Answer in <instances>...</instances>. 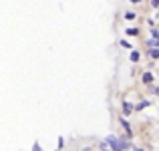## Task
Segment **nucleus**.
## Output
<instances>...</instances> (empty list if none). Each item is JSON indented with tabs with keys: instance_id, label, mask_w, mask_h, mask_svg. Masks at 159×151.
Here are the masks:
<instances>
[{
	"instance_id": "obj_9",
	"label": "nucleus",
	"mask_w": 159,
	"mask_h": 151,
	"mask_svg": "<svg viewBox=\"0 0 159 151\" xmlns=\"http://www.w3.org/2000/svg\"><path fill=\"white\" fill-rule=\"evenodd\" d=\"M147 105H149V101H141V103L137 105L135 109H137V111H139V109H145V107H147Z\"/></svg>"
},
{
	"instance_id": "obj_11",
	"label": "nucleus",
	"mask_w": 159,
	"mask_h": 151,
	"mask_svg": "<svg viewBox=\"0 0 159 151\" xmlns=\"http://www.w3.org/2000/svg\"><path fill=\"white\" fill-rule=\"evenodd\" d=\"M149 89H151V93H155V95H159V89H157L155 85H151V87H149Z\"/></svg>"
},
{
	"instance_id": "obj_12",
	"label": "nucleus",
	"mask_w": 159,
	"mask_h": 151,
	"mask_svg": "<svg viewBox=\"0 0 159 151\" xmlns=\"http://www.w3.org/2000/svg\"><path fill=\"white\" fill-rule=\"evenodd\" d=\"M151 6L153 8H159V0H151Z\"/></svg>"
},
{
	"instance_id": "obj_7",
	"label": "nucleus",
	"mask_w": 159,
	"mask_h": 151,
	"mask_svg": "<svg viewBox=\"0 0 159 151\" xmlns=\"http://www.w3.org/2000/svg\"><path fill=\"white\" fill-rule=\"evenodd\" d=\"M129 58H131L133 62H137V61H139V53H137V50H133V53H131V57H129Z\"/></svg>"
},
{
	"instance_id": "obj_1",
	"label": "nucleus",
	"mask_w": 159,
	"mask_h": 151,
	"mask_svg": "<svg viewBox=\"0 0 159 151\" xmlns=\"http://www.w3.org/2000/svg\"><path fill=\"white\" fill-rule=\"evenodd\" d=\"M107 143L111 145L113 149H127V147H131V143H127V141H119L117 137H107Z\"/></svg>"
},
{
	"instance_id": "obj_5",
	"label": "nucleus",
	"mask_w": 159,
	"mask_h": 151,
	"mask_svg": "<svg viewBox=\"0 0 159 151\" xmlns=\"http://www.w3.org/2000/svg\"><path fill=\"white\" fill-rule=\"evenodd\" d=\"M125 32H127V36H137L139 34V28H127Z\"/></svg>"
},
{
	"instance_id": "obj_2",
	"label": "nucleus",
	"mask_w": 159,
	"mask_h": 151,
	"mask_svg": "<svg viewBox=\"0 0 159 151\" xmlns=\"http://www.w3.org/2000/svg\"><path fill=\"white\" fill-rule=\"evenodd\" d=\"M121 125H123V127H125V131H127V137H133V129H131V125H129L125 119H121Z\"/></svg>"
},
{
	"instance_id": "obj_8",
	"label": "nucleus",
	"mask_w": 159,
	"mask_h": 151,
	"mask_svg": "<svg viewBox=\"0 0 159 151\" xmlns=\"http://www.w3.org/2000/svg\"><path fill=\"white\" fill-rule=\"evenodd\" d=\"M125 20H135V12H125Z\"/></svg>"
},
{
	"instance_id": "obj_6",
	"label": "nucleus",
	"mask_w": 159,
	"mask_h": 151,
	"mask_svg": "<svg viewBox=\"0 0 159 151\" xmlns=\"http://www.w3.org/2000/svg\"><path fill=\"white\" fill-rule=\"evenodd\" d=\"M131 111H133V107L129 103H123V113L125 115H131Z\"/></svg>"
},
{
	"instance_id": "obj_3",
	"label": "nucleus",
	"mask_w": 159,
	"mask_h": 151,
	"mask_svg": "<svg viewBox=\"0 0 159 151\" xmlns=\"http://www.w3.org/2000/svg\"><path fill=\"white\" fill-rule=\"evenodd\" d=\"M143 83H145V85H147V83L151 85V83H153V75L151 73H143Z\"/></svg>"
},
{
	"instance_id": "obj_10",
	"label": "nucleus",
	"mask_w": 159,
	"mask_h": 151,
	"mask_svg": "<svg viewBox=\"0 0 159 151\" xmlns=\"http://www.w3.org/2000/svg\"><path fill=\"white\" fill-rule=\"evenodd\" d=\"M121 47L123 48H131V43H129V40H121Z\"/></svg>"
},
{
	"instance_id": "obj_4",
	"label": "nucleus",
	"mask_w": 159,
	"mask_h": 151,
	"mask_svg": "<svg viewBox=\"0 0 159 151\" xmlns=\"http://www.w3.org/2000/svg\"><path fill=\"white\" fill-rule=\"evenodd\" d=\"M147 54H149L151 58H159V47H157V48H151V50H147Z\"/></svg>"
},
{
	"instance_id": "obj_13",
	"label": "nucleus",
	"mask_w": 159,
	"mask_h": 151,
	"mask_svg": "<svg viewBox=\"0 0 159 151\" xmlns=\"http://www.w3.org/2000/svg\"><path fill=\"white\" fill-rule=\"evenodd\" d=\"M129 2H133V4H137V2H141V0H129Z\"/></svg>"
}]
</instances>
